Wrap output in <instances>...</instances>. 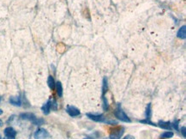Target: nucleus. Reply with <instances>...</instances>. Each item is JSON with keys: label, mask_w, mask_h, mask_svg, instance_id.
Returning <instances> with one entry per match:
<instances>
[{"label": "nucleus", "mask_w": 186, "mask_h": 139, "mask_svg": "<svg viewBox=\"0 0 186 139\" xmlns=\"http://www.w3.org/2000/svg\"><path fill=\"white\" fill-rule=\"evenodd\" d=\"M21 119H25V120H29V121H31L32 123L35 125H40L42 124H44V119H38L34 114H33L31 112H24V113H22L20 115Z\"/></svg>", "instance_id": "f257e3e1"}, {"label": "nucleus", "mask_w": 186, "mask_h": 139, "mask_svg": "<svg viewBox=\"0 0 186 139\" xmlns=\"http://www.w3.org/2000/svg\"><path fill=\"white\" fill-rule=\"evenodd\" d=\"M114 115L120 121H123V122H125V123H130L131 122L130 118L127 116V114L124 112V111H123V109L121 108L120 104L118 105V108H116V110L114 111Z\"/></svg>", "instance_id": "f03ea898"}, {"label": "nucleus", "mask_w": 186, "mask_h": 139, "mask_svg": "<svg viewBox=\"0 0 186 139\" xmlns=\"http://www.w3.org/2000/svg\"><path fill=\"white\" fill-rule=\"evenodd\" d=\"M124 133L123 126H118L113 128L110 132V139H120Z\"/></svg>", "instance_id": "7ed1b4c3"}, {"label": "nucleus", "mask_w": 186, "mask_h": 139, "mask_svg": "<svg viewBox=\"0 0 186 139\" xmlns=\"http://www.w3.org/2000/svg\"><path fill=\"white\" fill-rule=\"evenodd\" d=\"M49 133L46 129L44 128H39L35 133H34V138L35 139H46L49 138Z\"/></svg>", "instance_id": "20e7f679"}, {"label": "nucleus", "mask_w": 186, "mask_h": 139, "mask_svg": "<svg viewBox=\"0 0 186 139\" xmlns=\"http://www.w3.org/2000/svg\"><path fill=\"white\" fill-rule=\"evenodd\" d=\"M88 118H89L91 120H93L95 122H104L107 123V120L106 119L105 116L103 114H93V113H87L86 114Z\"/></svg>", "instance_id": "39448f33"}, {"label": "nucleus", "mask_w": 186, "mask_h": 139, "mask_svg": "<svg viewBox=\"0 0 186 139\" xmlns=\"http://www.w3.org/2000/svg\"><path fill=\"white\" fill-rule=\"evenodd\" d=\"M66 112L71 117H77V116L80 115V113H81L80 110L77 108L74 107V106H67Z\"/></svg>", "instance_id": "423d86ee"}, {"label": "nucleus", "mask_w": 186, "mask_h": 139, "mask_svg": "<svg viewBox=\"0 0 186 139\" xmlns=\"http://www.w3.org/2000/svg\"><path fill=\"white\" fill-rule=\"evenodd\" d=\"M4 136L6 138H16V131L12 128V127H7L4 129Z\"/></svg>", "instance_id": "0eeeda50"}, {"label": "nucleus", "mask_w": 186, "mask_h": 139, "mask_svg": "<svg viewBox=\"0 0 186 139\" xmlns=\"http://www.w3.org/2000/svg\"><path fill=\"white\" fill-rule=\"evenodd\" d=\"M10 103L16 107L22 106V99L20 96H12L10 98Z\"/></svg>", "instance_id": "6e6552de"}, {"label": "nucleus", "mask_w": 186, "mask_h": 139, "mask_svg": "<svg viewBox=\"0 0 186 139\" xmlns=\"http://www.w3.org/2000/svg\"><path fill=\"white\" fill-rule=\"evenodd\" d=\"M51 104H52V100H49L47 103L41 108V110H42V112H43V113L45 115H48L49 114V112L51 111Z\"/></svg>", "instance_id": "1a4fd4ad"}, {"label": "nucleus", "mask_w": 186, "mask_h": 139, "mask_svg": "<svg viewBox=\"0 0 186 139\" xmlns=\"http://www.w3.org/2000/svg\"><path fill=\"white\" fill-rule=\"evenodd\" d=\"M177 36L179 38V39H182V40H185L186 38V27L185 26H183L179 29V30L178 31V34H177Z\"/></svg>", "instance_id": "9d476101"}, {"label": "nucleus", "mask_w": 186, "mask_h": 139, "mask_svg": "<svg viewBox=\"0 0 186 139\" xmlns=\"http://www.w3.org/2000/svg\"><path fill=\"white\" fill-rule=\"evenodd\" d=\"M158 125L162 128V129H165V130H169L170 131L171 129L172 128L171 127V122H165V121H160L158 123Z\"/></svg>", "instance_id": "9b49d317"}, {"label": "nucleus", "mask_w": 186, "mask_h": 139, "mask_svg": "<svg viewBox=\"0 0 186 139\" xmlns=\"http://www.w3.org/2000/svg\"><path fill=\"white\" fill-rule=\"evenodd\" d=\"M108 89V84H107V78L104 77L103 79V86H102V97H105L106 93L107 92Z\"/></svg>", "instance_id": "f8f14e48"}, {"label": "nucleus", "mask_w": 186, "mask_h": 139, "mask_svg": "<svg viewBox=\"0 0 186 139\" xmlns=\"http://www.w3.org/2000/svg\"><path fill=\"white\" fill-rule=\"evenodd\" d=\"M56 85V89H57V93H58V95L59 97H62L63 95V87H62V83L60 82H57L55 83Z\"/></svg>", "instance_id": "ddd939ff"}, {"label": "nucleus", "mask_w": 186, "mask_h": 139, "mask_svg": "<svg viewBox=\"0 0 186 139\" xmlns=\"http://www.w3.org/2000/svg\"><path fill=\"white\" fill-rule=\"evenodd\" d=\"M47 84H48V87L51 89H54L55 88V81L53 79V77L52 76H49L48 77V79H47Z\"/></svg>", "instance_id": "4468645a"}, {"label": "nucleus", "mask_w": 186, "mask_h": 139, "mask_svg": "<svg viewBox=\"0 0 186 139\" xmlns=\"http://www.w3.org/2000/svg\"><path fill=\"white\" fill-rule=\"evenodd\" d=\"M173 136H174L173 132H171V131H166L163 134H161L160 138H171Z\"/></svg>", "instance_id": "2eb2a0df"}, {"label": "nucleus", "mask_w": 186, "mask_h": 139, "mask_svg": "<svg viewBox=\"0 0 186 139\" xmlns=\"http://www.w3.org/2000/svg\"><path fill=\"white\" fill-rule=\"evenodd\" d=\"M146 119H151V103L148 104L147 110H146Z\"/></svg>", "instance_id": "dca6fc26"}, {"label": "nucleus", "mask_w": 186, "mask_h": 139, "mask_svg": "<svg viewBox=\"0 0 186 139\" xmlns=\"http://www.w3.org/2000/svg\"><path fill=\"white\" fill-rule=\"evenodd\" d=\"M102 100H103V109L105 111H107L109 109V104L107 100L106 97H102Z\"/></svg>", "instance_id": "f3484780"}, {"label": "nucleus", "mask_w": 186, "mask_h": 139, "mask_svg": "<svg viewBox=\"0 0 186 139\" xmlns=\"http://www.w3.org/2000/svg\"><path fill=\"white\" fill-rule=\"evenodd\" d=\"M51 109H52V110H54V111H56V110L58 109V103H57V101H56L55 100H52V101Z\"/></svg>", "instance_id": "a211bd4d"}, {"label": "nucleus", "mask_w": 186, "mask_h": 139, "mask_svg": "<svg viewBox=\"0 0 186 139\" xmlns=\"http://www.w3.org/2000/svg\"><path fill=\"white\" fill-rule=\"evenodd\" d=\"M140 123H143V124H151V125H153V126H156L157 124L155 123H153V122H151L150 121V119H143V120H140L139 121Z\"/></svg>", "instance_id": "6ab92c4d"}, {"label": "nucleus", "mask_w": 186, "mask_h": 139, "mask_svg": "<svg viewBox=\"0 0 186 139\" xmlns=\"http://www.w3.org/2000/svg\"><path fill=\"white\" fill-rule=\"evenodd\" d=\"M178 124H179V121L176 120V121L173 122V124H171V127H173L176 131H178Z\"/></svg>", "instance_id": "aec40b11"}, {"label": "nucleus", "mask_w": 186, "mask_h": 139, "mask_svg": "<svg viewBox=\"0 0 186 139\" xmlns=\"http://www.w3.org/2000/svg\"><path fill=\"white\" fill-rule=\"evenodd\" d=\"M186 128L185 126H183L182 128H181V133H182V135H183V137L185 138H186Z\"/></svg>", "instance_id": "412c9836"}, {"label": "nucleus", "mask_w": 186, "mask_h": 139, "mask_svg": "<svg viewBox=\"0 0 186 139\" xmlns=\"http://www.w3.org/2000/svg\"><path fill=\"white\" fill-rule=\"evenodd\" d=\"M123 139H135V138L133 136H131V135H128V136L124 137Z\"/></svg>", "instance_id": "4be33fe9"}, {"label": "nucleus", "mask_w": 186, "mask_h": 139, "mask_svg": "<svg viewBox=\"0 0 186 139\" xmlns=\"http://www.w3.org/2000/svg\"><path fill=\"white\" fill-rule=\"evenodd\" d=\"M3 139H15V138H6V137H5Z\"/></svg>", "instance_id": "5701e85b"}, {"label": "nucleus", "mask_w": 186, "mask_h": 139, "mask_svg": "<svg viewBox=\"0 0 186 139\" xmlns=\"http://www.w3.org/2000/svg\"><path fill=\"white\" fill-rule=\"evenodd\" d=\"M2 125H3V121L0 119V126H2Z\"/></svg>", "instance_id": "b1692460"}, {"label": "nucleus", "mask_w": 186, "mask_h": 139, "mask_svg": "<svg viewBox=\"0 0 186 139\" xmlns=\"http://www.w3.org/2000/svg\"><path fill=\"white\" fill-rule=\"evenodd\" d=\"M2 114H3V110L0 109V115H2Z\"/></svg>", "instance_id": "393cba45"}, {"label": "nucleus", "mask_w": 186, "mask_h": 139, "mask_svg": "<svg viewBox=\"0 0 186 139\" xmlns=\"http://www.w3.org/2000/svg\"><path fill=\"white\" fill-rule=\"evenodd\" d=\"M83 139H91V138H83Z\"/></svg>", "instance_id": "a878e982"}, {"label": "nucleus", "mask_w": 186, "mask_h": 139, "mask_svg": "<svg viewBox=\"0 0 186 139\" xmlns=\"http://www.w3.org/2000/svg\"><path fill=\"white\" fill-rule=\"evenodd\" d=\"M1 99H2V98H1V97H0V101H1Z\"/></svg>", "instance_id": "bb28decb"}, {"label": "nucleus", "mask_w": 186, "mask_h": 139, "mask_svg": "<svg viewBox=\"0 0 186 139\" xmlns=\"http://www.w3.org/2000/svg\"><path fill=\"white\" fill-rule=\"evenodd\" d=\"M0 139H2V138H1V136H0Z\"/></svg>", "instance_id": "cd10ccee"}]
</instances>
